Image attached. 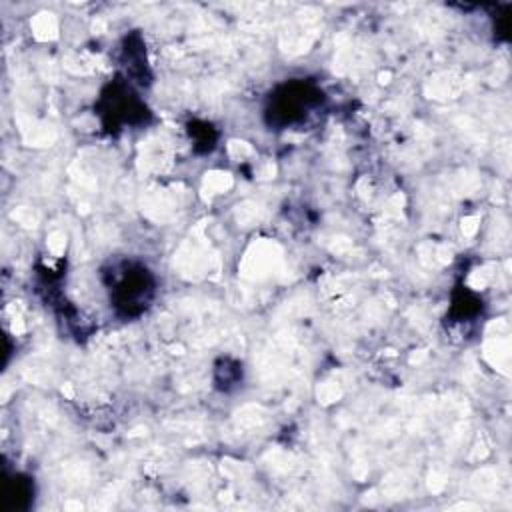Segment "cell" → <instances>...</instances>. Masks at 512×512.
Wrapping results in <instances>:
<instances>
[{"mask_svg": "<svg viewBox=\"0 0 512 512\" xmlns=\"http://www.w3.org/2000/svg\"><path fill=\"white\" fill-rule=\"evenodd\" d=\"M154 298V276L142 264H126L114 274L110 284V302L120 316L142 314Z\"/></svg>", "mask_w": 512, "mask_h": 512, "instance_id": "cell-1", "label": "cell"}, {"mask_svg": "<svg viewBox=\"0 0 512 512\" xmlns=\"http://www.w3.org/2000/svg\"><path fill=\"white\" fill-rule=\"evenodd\" d=\"M320 102L322 92L314 84L304 80L286 82L270 96L266 116L274 126H292L302 122Z\"/></svg>", "mask_w": 512, "mask_h": 512, "instance_id": "cell-2", "label": "cell"}]
</instances>
